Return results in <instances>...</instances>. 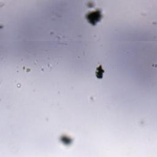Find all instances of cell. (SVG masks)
<instances>
[{
	"instance_id": "6da1fadb",
	"label": "cell",
	"mask_w": 157,
	"mask_h": 157,
	"mask_svg": "<svg viewBox=\"0 0 157 157\" xmlns=\"http://www.w3.org/2000/svg\"><path fill=\"white\" fill-rule=\"evenodd\" d=\"M86 18L90 23L95 25L101 18V12L99 10L90 12L86 14Z\"/></svg>"
},
{
	"instance_id": "7a4b0ae2",
	"label": "cell",
	"mask_w": 157,
	"mask_h": 157,
	"mask_svg": "<svg viewBox=\"0 0 157 157\" xmlns=\"http://www.w3.org/2000/svg\"><path fill=\"white\" fill-rule=\"evenodd\" d=\"M104 72V69H102V66H101V65H99L98 67H97L96 70V72H95L96 77H97L98 78L101 79V78H102V77H103Z\"/></svg>"
}]
</instances>
